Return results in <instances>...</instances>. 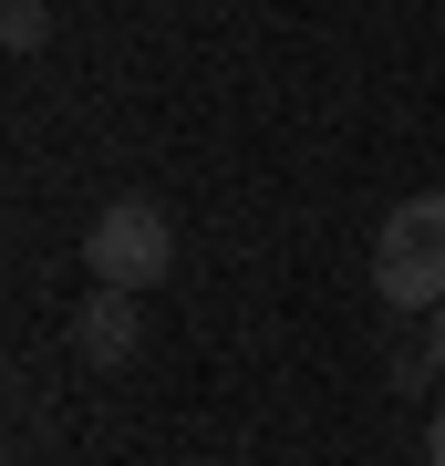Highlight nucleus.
<instances>
[{"label":"nucleus","mask_w":445,"mask_h":466,"mask_svg":"<svg viewBox=\"0 0 445 466\" xmlns=\"http://www.w3.org/2000/svg\"><path fill=\"white\" fill-rule=\"evenodd\" d=\"M83 269H94L104 290H156L166 269H177V218H166L156 198H115L83 228Z\"/></svg>","instance_id":"obj_2"},{"label":"nucleus","mask_w":445,"mask_h":466,"mask_svg":"<svg viewBox=\"0 0 445 466\" xmlns=\"http://www.w3.org/2000/svg\"><path fill=\"white\" fill-rule=\"evenodd\" d=\"M0 42H11V52H42L52 42V11H42V0H11V11H0Z\"/></svg>","instance_id":"obj_4"},{"label":"nucleus","mask_w":445,"mask_h":466,"mask_svg":"<svg viewBox=\"0 0 445 466\" xmlns=\"http://www.w3.org/2000/svg\"><path fill=\"white\" fill-rule=\"evenodd\" d=\"M425 466H445V404H435V425H425Z\"/></svg>","instance_id":"obj_6"},{"label":"nucleus","mask_w":445,"mask_h":466,"mask_svg":"<svg viewBox=\"0 0 445 466\" xmlns=\"http://www.w3.org/2000/svg\"><path fill=\"white\" fill-rule=\"evenodd\" d=\"M63 342L83 363H135V352H146V290H104L94 280V300L63 311Z\"/></svg>","instance_id":"obj_3"},{"label":"nucleus","mask_w":445,"mask_h":466,"mask_svg":"<svg viewBox=\"0 0 445 466\" xmlns=\"http://www.w3.org/2000/svg\"><path fill=\"white\" fill-rule=\"evenodd\" d=\"M373 290L383 311H445V187H425V198H404L394 218H383L373 238Z\"/></svg>","instance_id":"obj_1"},{"label":"nucleus","mask_w":445,"mask_h":466,"mask_svg":"<svg viewBox=\"0 0 445 466\" xmlns=\"http://www.w3.org/2000/svg\"><path fill=\"white\" fill-rule=\"evenodd\" d=\"M425 342H435V363H445V311H435V332H425Z\"/></svg>","instance_id":"obj_7"},{"label":"nucleus","mask_w":445,"mask_h":466,"mask_svg":"<svg viewBox=\"0 0 445 466\" xmlns=\"http://www.w3.org/2000/svg\"><path fill=\"white\" fill-rule=\"evenodd\" d=\"M425 373H445V363H435V342H404V352H394V383L414 394V383H425Z\"/></svg>","instance_id":"obj_5"}]
</instances>
